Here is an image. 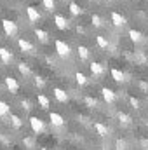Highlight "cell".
Returning a JSON list of instances; mask_svg holds the SVG:
<instances>
[{
    "instance_id": "cell-1",
    "label": "cell",
    "mask_w": 148,
    "mask_h": 150,
    "mask_svg": "<svg viewBox=\"0 0 148 150\" xmlns=\"http://www.w3.org/2000/svg\"><path fill=\"white\" fill-rule=\"evenodd\" d=\"M54 47H56L58 56H61V58H70V56H72V49H70V45H68L66 42H63V40H56Z\"/></svg>"
},
{
    "instance_id": "cell-2",
    "label": "cell",
    "mask_w": 148,
    "mask_h": 150,
    "mask_svg": "<svg viewBox=\"0 0 148 150\" xmlns=\"http://www.w3.org/2000/svg\"><path fill=\"white\" fill-rule=\"evenodd\" d=\"M30 127H32V131H33V133L40 134V133H44V131H45V122H44L40 117L32 115V117H30Z\"/></svg>"
},
{
    "instance_id": "cell-3",
    "label": "cell",
    "mask_w": 148,
    "mask_h": 150,
    "mask_svg": "<svg viewBox=\"0 0 148 150\" xmlns=\"http://www.w3.org/2000/svg\"><path fill=\"white\" fill-rule=\"evenodd\" d=\"M2 28L7 37H16V33H18V25L11 19H2Z\"/></svg>"
},
{
    "instance_id": "cell-4",
    "label": "cell",
    "mask_w": 148,
    "mask_h": 150,
    "mask_svg": "<svg viewBox=\"0 0 148 150\" xmlns=\"http://www.w3.org/2000/svg\"><path fill=\"white\" fill-rule=\"evenodd\" d=\"M49 120H51V124L54 126V127H63L65 126V119H63V115L58 112H51L49 113Z\"/></svg>"
},
{
    "instance_id": "cell-5",
    "label": "cell",
    "mask_w": 148,
    "mask_h": 150,
    "mask_svg": "<svg viewBox=\"0 0 148 150\" xmlns=\"http://www.w3.org/2000/svg\"><path fill=\"white\" fill-rule=\"evenodd\" d=\"M5 86H7V89H9V93L11 94H18V91H19V84H18V80L14 79V77H5Z\"/></svg>"
},
{
    "instance_id": "cell-6",
    "label": "cell",
    "mask_w": 148,
    "mask_h": 150,
    "mask_svg": "<svg viewBox=\"0 0 148 150\" xmlns=\"http://www.w3.org/2000/svg\"><path fill=\"white\" fill-rule=\"evenodd\" d=\"M52 93H54V98H56L59 103H66V101H68V93H66L65 89H61V87H54Z\"/></svg>"
},
{
    "instance_id": "cell-7",
    "label": "cell",
    "mask_w": 148,
    "mask_h": 150,
    "mask_svg": "<svg viewBox=\"0 0 148 150\" xmlns=\"http://www.w3.org/2000/svg\"><path fill=\"white\" fill-rule=\"evenodd\" d=\"M101 96H103V100H105L106 103H113V101H115V98H117L115 91L110 89V87H103V89H101Z\"/></svg>"
},
{
    "instance_id": "cell-8",
    "label": "cell",
    "mask_w": 148,
    "mask_h": 150,
    "mask_svg": "<svg viewBox=\"0 0 148 150\" xmlns=\"http://www.w3.org/2000/svg\"><path fill=\"white\" fill-rule=\"evenodd\" d=\"M89 68H91V74L94 75V77H101V75L105 74V67L101 63H98V61H92L89 65Z\"/></svg>"
},
{
    "instance_id": "cell-9",
    "label": "cell",
    "mask_w": 148,
    "mask_h": 150,
    "mask_svg": "<svg viewBox=\"0 0 148 150\" xmlns=\"http://www.w3.org/2000/svg\"><path fill=\"white\" fill-rule=\"evenodd\" d=\"M0 59H2V63L9 65V63L12 61V52H11L7 47H0Z\"/></svg>"
},
{
    "instance_id": "cell-10",
    "label": "cell",
    "mask_w": 148,
    "mask_h": 150,
    "mask_svg": "<svg viewBox=\"0 0 148 150\" xmlns=\"http://www.w3.org/2000/svg\"><path fill=\"white\" fill-rule=\"evenodd\" d=\"M18 45H19V49H21L23 52H33V51H35V47H33L28 40H25V38H19V40H18Z\"/></svg>"
},
{
    "instance_id": "cell-11",
    "label": "cell",
    "mask_w": 148,
    "mask_h": 150,
    "mask_svg": "<svg viewBox=\"0 0 148 150\" xmlns=\"http://www.w3.org/2000/svg\"><path fill=\"white\" fill-rule=\"evenodd\" d=\"M94 131H96L99 136H103V138L110 134V129H108L105 124H101V122H94Z\"/></svg>"
},
{
    "instance_id": "cell-12",
    "label": "cell",
    "mask_w": 148,
    "mask_h": 150,
    "mask_svg": "<svg viewBox=\"0 0 148 150\" xmlns=\"http://www.w3.org/2000/svg\"><path fill=\"white\" fill-rule=\"evenodd\" d=\"M111 23L115 25V26H124L125 25V18L122 16V14H118V12H111Z\"/></svg>"
},
{
    "instance_id": "cell-13",
    "label": "cell",
    "mask_w": 148,
    "mask_h": 150,
    "mask_svg": "<svg viewBox=\"0 0 148 150\" xmlns=\"http://www.w3.org/2000/svg\"><path fill=\"white\" fill-rule=\"evenodd\" d=\"M54 23H56V26H58L59 30H66V28H68V21H66L61 14H56V16H54Z\"/></svg>"
},
{
    "instance_id": "cell-14",
    "label": "cell",
    "mask_w": 148,
    "mask_h": 150,
    "mask_svg": "<svg viewBox=\"0 0 148 150\" xmlns=\"http://www.w3.org/2000/svg\"><path fill=\"white\" fill-rule=\"evenodd\" d=\"M26 14H28L30 23H37L38 19H40V14H38V11L35 7H28V9H26Z\"/></svg>"
},
{
    "instance_id": "cell-15",
    "label": "cell",
    "mask_w": 148,
    "mask_h": 150,
    "mask_svg": "<svg viewBox=\"0 0 148 150\" xmlns=\"http://www.w3.org/2000/svg\"><path fill=\"white\" fill-rule=\"evenodd\" d=\"M38 105H40V108L42 110H49V107H51V101H49V98L45 96V94H38Z\"/></svg>"
},
{
    "instance_id": "cell-16",
    "label": "cell",
    "mask_w": 148,
    "mask_h": 150,
    "mask_svg": "<svg viewBox=\"0 0 148 150\" xmlns=\"http://www.w3.org/2000/svg\"><path fill=\"white\" fill-rule=\"evenodd\" d=\"M111 79L115 80V82H124L125 80V75H124V72H120L118 68H111Z\"/></svg>"
},
{
    "instance_id": "cell-17",
    "label": "cell",
    "mask_w": 148,
    "mask_h": 150,
    "mask_svg": "<svg viewBox=\"0 0 148 150\" xmlns=\"http://www.w3.org/2000/svg\"><path fill=\"white\" fill-rule=\"evenodd\" d=\"M129 38H131L132 42L140 44V42L143 40V33H141V32H138V30H129Z\"/></svg>"
},
{
    "instance_id": "cell-18",
    "label": "cell",
    "mask_w": 148,
    "mask_h": 150,
    "mask_svg": "<svg viewBox=\"0 0 148 150\" xmlns=\"http://www.w3.org/2000/svg\"><path fill=\"white\" fill-rule=\"evenodd\" d=\"M117 117H118V122H120L122 126H129V124L132 122V119H131L127 113H124V112H118L117 113Z\"/></svg>"
},
{
    "instance_id": "cell-19",
    "label": "cell",
    "mask_w": 148,
    "mask_h": 150,
    "mask_svg": "<svg viewBox=\"0 0 148 150\" xmlns=\"http://www.w3.org/2000/svg\"><path fill=\"white\" fill-rule=\"evenodd\" d=\"M11 124H12V127L19 129V127L23 126V120H21V117H19V115H16V113H11Z\"/></svg>"
},
{
    "instance_id": "cell-20",
    "label": "cell",
    "mask_w": 148,
    "mask_h": 150,
    "mask_svg": "<svg viewBox=\"0 0 148 150\" xmlns=\"http://www.w3.org/2000/svg\"><path fill=\"white\" fill-rule=\"evenodd\" d=\"M35 35H37V38L40 42H47V40H49V33H47L45 30H42V28H37V30H35Z\"/></svg>"
},
{
    "instance_id": "cell-21",
    "label": "cell",
    "mask_w": 148,
    "mask_h": 150,
    "mask_svg": "<svg viewBox=\"0 0 148 150\" xmlns=\"http://www.w3.org/2000/svg\"><path fill=\"white\" fill-rule=\"evenodd\" d=\"M77 52H78V56H80V59H87V58H89V49H87L85 45H78V49H77Z\"/></svg>"
},
{
    "instance_id": "cell-22",
    "label": "cell",
    "mask_w": 148,
    "mask_h": 150,
    "mask_svg": "<svg viewBox=\"0 0 148 150\" xmlns=\"http://www.w3.org/2000/svg\"><path fill=\"white\" fill-rule=\"evenodd\" d=\"M42 5H44V9L49 11V12H52V11L56 9V2H54V0H42Z\"/></svg>"
},
{
    "instance_id": "cell-23",
    "label": "cell",
    "mask_w": 148,
    "mask_h": 150,
    "mask_svg": "<svg viewBox=\"0 0 148 150\" xmlns=\"http://www.w3.org/2000/svg\"><path fill=\"white\" fill-rule=\"evenodd\" d=\"M18 70H19V74L25 75V77L30 75V67H28L26 63H18Z\"/></svg>"
},
{
    "instance_id": "cell-24",
    "label": "cell",
    "mask_w": 148,
    "mask_h": 150,
    "mask_svg": "<svg viewBox=\"0 0 148 150\" xmlns=\"http://www.w3.org/2000/svg\"><path fill=\"white\" fill-rule=\"evenodd\" d=\"M75 80H77L78 86H85V84H87V77L82 74V72H77V74H75Z\"/></svg>"
},
{
    "instance_id": "cell-25",
    "label": "cell",
    "mask_w": 148,
    "mask_h": 150,
    "mask_svg": "<svg viewBox=\"0 0 148 150\" xmlns=\"http://www.w3.org/2000/svg\"><path fill=\"white\" fill-rule=\"evenodd\" d=\"M9 113H11L9 105H7L5 101H2V100H0V117H5V115H9Z\"/></svg>"
},
{
    "instance_id": "cell-26",
    "label": "cell",
    "mask_w": 148,
    "mask_h": 150,
    "mask_svg": "<svg viewBox=\"0 0 148 150\" xmlns=\"http://www.w3.org/2000/svg\"><path fill=\"white\" fill-rule=\"evenodd\" d=\"M70 12H72L73 16H78V14H82V12H84V9H82V7H78V4L72 2V4H70Z\"/></svg>"
},
{
    "instance_id": "cell-27",
    "label": "cell",
    "mask_w": 148,
    "mask_h": 150,
    "mask_svg": "<svg viewBox=\"0 0 148 150\" xmlns=\"http://www.w3.org/2000/svg\"><path fill=\"white\" fill-rule=\"evenodd\" d=\"M84 101H85V105H87L89 108H96V107H98V101H96V98H92V96H85Z\"/></svg>"
},
{
    "instance_id": "cell-28",
    "label": "cell",
    "mask_w": 148,
    "mask_h": 150,
    "mask_svg": "<svg viewBox=\"0 0 148 150\" xmlns=\"http://www.w3.org/2000/svg\"><path fill=\"white\" fill-rule=\"evenodd\" d=\"M96 42H98V45H99L101 49H106V47H108V40L103 37V35H98V37H96Z\"/></svg>"
},
{
    "instance_id": "cell-29",
    "label": "cell",
    "mask_w": 148,
    "mask_h": 150,
    "mask_svg": "<svg viewBox=\"0 0 148 150\" xmlns=\"http://www.w3.org/2000/svg\"><path fill=\"white\" fill-rule=\"evenodd\" d=\"M91 21H92V25H94L96 28H101V26H103V19H101V18H99L98 14H92Z\"/></svg>"
},
{
    "instance_id": "cell-30",
    "label": "cell",
    "mask_w": 148,
    "mask_h": 150,
    "mask_svg": "<svg viewBox=\"0 0 148 150\" xmlns=\"http://www.w3.org/2000/svg\"><path fill=\"white\" fill-rule=\"evenodd\" d=\"M115 150H127V143L124 140H115Z\"/></svg>"
},
{
    "instance_id": "cell-31",
    "label": "cell",
    "mask_w": 148,
    "mask_h": 150,
    "mask_svg": "<svg viewBox=\"0 0 148 150\" xmlns=\"http://www.w3.org/2000/svg\"><path fill=\"white\" fill-rule=\"evenodd\" d=\"M23 145H25L26 149H33V145H35V142H33V138H30V136H26V138H23Z\"/></svg>"
},
{
    "instance_id": "cell-32",
    "label": "cell",
    "mask_w": 148,
    "mask_h": 150,
    "mask_svg": "<svg viewBox=\"0 0 148 150\" xmlns=\"http://www.w3.org/2000/svg\"><path fill=\"white\" fill-rule=\"evenodd\" d=\"M33 82H35V86H37V87H40V89L45 86V80H44V77H40V75H37V77L33 79Z\"/></svg>"
},
{
    "instance_id": "cell-33",
    "label": "cell",
    "mask_w": 148,
    "mask_h": 150,
    "mask_svg": "<svg viewBox=\"0 0 148 150\" xmlns=\"http://www.w3.org/2000/svg\"><path fill=\"white\" fill-rule=\"evenodd\" d=\"M129 103H131V107H132L134 110H138V108H140V101H138L134 96H131V98H129Z\"/></svg>"
},
{
    "instance_id": "cell-34",
    "label": "cell",
    "mask_w": 148,
    "mask_h": 150,
    "mask_svg": "<svg viewBox=\"0 0 148 150\" xmlns=\"http://www.w3.org/2000/svg\"><path fill=\"white\" fill-rule=\"evenodd\" d=\"M21 107H23V108H25V110H26V112H28V110H30V108H32V103H30V101H28V100H23V101H21Z\"/></svg>"
},
{
    "instance_id": "cell-35",
    "label": "cell",
    "mask_w": 148,
    "mask_h": 150,
    "mask_svg": "<svg viewBox=\"0 0 148 150\" xmlns=\"http://www.w3.org/2000/svg\"><path fill=\"white\" fill-rule=\"evenodd\" d=\"M140 145H141L143 150H148V140L147 138H141V140H140Z\"/></svg>"
},
{
    "instance_id": "cell-36",
    "label": "cell",
    "mask_w": 148,
    "mask_h": 150,
    "mask_svg": "<svg viewBox=\"0 0 148 150\" xmlns=\"http://www.w3.org/2000/svg\"><path fill=\"white\" fill-rule=\"evenodd\" d=\"M42 150H51V149H42Z\"/></svg>"
}]
</instances>
